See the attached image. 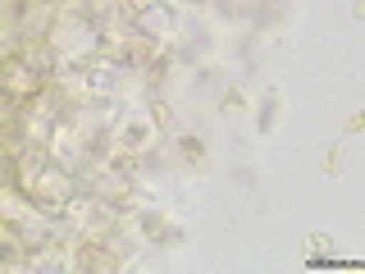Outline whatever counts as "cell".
Instances as JSON below:
<instances>
[{"instance_id": "6da1fadb", "label": "cell", "mask_w": 365, "mask_h": 274, "mask_svg": "<svg viewBox=\"0 0 365 274\" xmlns=\"http://www.w3.org/2000/svg\"><path fill=\"white\" fill-rule=\"evenodd\" d=\"M306 265H311V270H365V260H361V256H351V260H338V256H311Z\"/></svg>"}, {"instance_id": "7a4b0ae2", "label": "cell", "mask_w": 365, "mask_h": 274, "mask_svg": "<svg viewBox=\"0 0 365 274\" xmlns=\"http://www.w3.org/2000/svg\"><path fill=\"white\" fill-rule=\"evenodd\" d=\"M319 165H324V174H338V169H342V146H329Z\"/></svg>"}, {"instance_id": "3957f363", "label": "cell", "mask_w": 365, "mask_h": 274, "mask_svg": "<svg viewBox=\"0 0 365 274\" xmlns=\"http://www.w3.org/2000/svg\"><path fill=\"white\" fill-rule=\"evenodd\" d=\"M347 133H365V110H356V114L347 119Z\"/></svg>"}]
</instances>
